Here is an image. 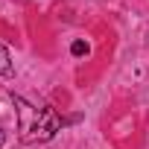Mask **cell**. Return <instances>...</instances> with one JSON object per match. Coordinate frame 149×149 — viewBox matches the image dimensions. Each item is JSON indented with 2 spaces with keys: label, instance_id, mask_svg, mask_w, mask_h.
Instances as JSON below:
<instances>
[{
  "label": "cell",
  "instance_id": "4",
  "mask_svg": "<svg viewBox=\"0 0 149 149\" xmlns=\"http://www.w3.org/2000/svg\"><path fill=\"white\" fill-rule=\"evenodd\" d=\"M3 140H6V134H3V129H0V146H3Z\"/></svg>",
  "mask_w": 149,
  "mask_h": 149
},
{
  "label": "cell",
  "instance_id": "3",
  "mask_svg": "<svg viewBox=\"0 0 149 149\" xmlns=\"http://www.w3.org/2000/svg\"><path fill=\"white\" fill-rule=\"evenodd\" d=\"M70 53H73V56H88V44H85L82 38H76V41L70 44Z\"/></svg>",
  "mask_w": 149,
  "mask_h": 149
},
{
  "label": "cell",
  "instance_id": "1",
  "mask_svg": "<svg viewBox=\"0 0 149 149\" xmlns=\"http://www.w3.org/2000/svg\"><path fill=\"white\" fill-rule=\"evenodd\" d=\"M12 102L18 108V137L24 143H44L61 129V117L53 108H47V105L38 108L18 94H12Z\"/></svg>",
  "mask_w": 149,
  "mask_h": 149
},
{
  "label": "cell",
  "instance_id": "2",
  "mask_svg": "<svg viewBox=\"0 0 149 149\" xmlns=\"http://www.w3.org/2000/svg\"><path fill=\"white\" fill-rule=\"evenodd\" d=\"M0 73H12V56L3 44H0Z\"/></svg>",
  "mask_w": 149,
  "mask_h": 149
}]
</instances>
